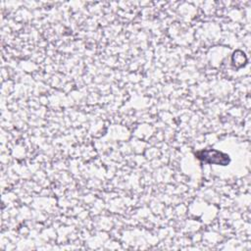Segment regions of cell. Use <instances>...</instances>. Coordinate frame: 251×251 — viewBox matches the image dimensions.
Returning a JSON list of instances; mask_svg holds the SVG:
<instances>
[{"label": "cell", "mask_w": 251, "mask_h": 251, "mask_svg": "<svg viewBox=\"0 0 251 251\" xmlns=\"http://www.w3.org/2000/svg\"><path fill=\"white\" fill-rule=\"evenodd\" d=\"M199 159L212 163V164H220V165H226L229 162L228 156L217 150H203L196 153Z\"/></svg>", "instance_id": "cell-1"}]
</instances>
